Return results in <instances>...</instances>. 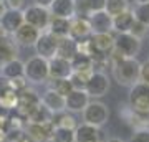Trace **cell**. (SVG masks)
<instances>
[{
	"label": "cell",
	"mask_w": 149,
	"mask_h": 142,
	"mask_svg": "<svg viewBox=\"0 0 149 142\" xmlns=\"http://www.w3.org/2000/svg\"><path fill=\"white\" fill-rule=\"evenodd\" d=\"M141 42L131 33H116L114 35V46L109 53V63L118 61L123 58H136L138 53L141 51Z\"/></svg>",
	"instance_id": "cell-1"
},
{
	"label": "cell",
	"mask_w": 149,
	"mask_h": 142,
	"mask_svg": "<svg viewBox=\"0 0 149 142\" xmlns=\"http://www.w3.org/2000/svg\"><path fill=\"white\" fill-rule=\"evenodd\" d=\"M139 61L136 58H123L118 61H113V78L118 84L131 88L133 84L139 81Z\"/></svg>",
	"instance_id": "cell-2"
},
{
	"label": "cell",
	"mask_w": 149,
	"mask_h": 142,
	"mask_svg": "<svg viewBox=\"0 0 149 142\" xmlns=\"http://www.w3.org/2000/svg\"><path fill=\"white\" fill-rule=\"evenodd\" d=\"M23 78L27 83L45 84L48 81V60L32 56L23 63Z\"/></svg>",
	"instance_id": "cell-3"
},
{
	"label": "cell",
	"mask_w": 149,
	"mask_h": 142,
	"mask_svg": "<svg viewBox=\"0 0 149 142\" xmlns=\"http://www.w3.org/2000/svg\"><path fill=\"white\" fill-rule=\"evenodd\" d=\"M81 119H83L85 124H90V126H95L100 129L109 119V109H108V106L104 103L93 99L88 103L85 109L81 111Z\"/></svg>",
	"instance_id": "cell-4"
},
{
	"label": "cell",
	"mask_w": 149,
	"mask_h": 142,
	"mask_svg": "<svg viewBox=\"0 0 149 142\" xmlns=\"http://www.w3.org/2000/svg\"><path fill=\"white\" fill-rule=\"evenodd\" d=\"M129 107L139 114H149V86L138 81L129 88Z\"/></svg>",
	"instance_id": "cell-5"
},
{
	"label": "cell",
	"mask_w": 149,
	"mask_h": 142,
	"mask_svg": "<svg viewBox=\"0 0 149 142\" xmlns=\"http://www.w3.org/2000/svg\"><path fill=\"white\" fill-rule=\"evenodd\" d=\"M22 13H23V23L37 28L38 32H45L48 23H50V18H52L48 8H43L38 5H27Z\"/></svg>",
	"instance_id": "cell-6"
},
{
	"label": "cell",
	"mask_w": 149,
	"mask_h": 142,
	"mask_svg": "<svg viewBox=\"0 0 149 142\" xmlns=\"http://www.w3.org/2000/svg\"><path fill=\"white\" fill-rule=\"evenodd\" d=\"M86 94L90 96V99H100L103 96L108 94L109 91V78L104 71H93L85 86Z\"/></svg>",
	"instance_id": "cell-7"
},
{
	"label": "cell",
	"mask_w": 149,
	"mask_h": 142,
	"mask_svg": "<svg viewBox=\"0 0 149 142\" xmlns=\"http://www.w3.org/2000/svg\"><path fill=\"white\" fill-rule=\"evenodd\" d=\"M38 104H40V96H38V93L27 86L23 91L18 93V104H17V109H15L17 116L27 119V116Z\"/></svg>",
	"instance_id": "cell-8"
},
{
	"label": "cell",
	"mask_w": 149,
	"mask_h": 142,
	"mask_svg": "<svg viewBox=\"0 0 149 142\" xmlns=\"http://www.w3.org/2000/svg\"><path fill=\"white\" fill-rule=\"evenodd\" d=\"M56 45H58V40L53 35H50L48 32H42L33 48L37 51V56L43 60H52L53 56H56Z\"/></svg>",
	"instance_id": "cell-9"
},
{
	"label": "cell",
	"mask_w": 149,
	"mask_h": 142,
	"mask_svg": "<svg viewBox=\"0 0 149 142\" xmlns=\"http://www.w3.org/2000/svg\"><path fill=\"white\" fill-rule=\"evenodd\" d=\"M73 73L68 60L53 56L48 60V79H68Z\"/></svg>",
	"instance_id": "cell-10"
},
{
	"label": "cell",
	"mask_w": 149,
	"mask_h": 142,
	"mask_svg": "<svg viewBox=\"0 0 149 142\" xmlns=\"http://www.w3.org/2000/svg\"><path fill=\"white\" fill-rule=\"evenodd\" d=\"M91 26V35L93 33H111L113 32V17H109L104 10L95 12L86 17Z\"/></svg>",
	"instance_id": "cell-11"
},
{
	"label": "cell",
	"mask_w": 149,
	"mask_h": 142,
	"mask_svg": "<svg viewBox=\"0 0 149 142\" xmlns=\"http://www.w3.org/2000/svg\"><path fill=\"white\" fill-rule=\"evenodd\" d=\"M40 33H42V32H38L37 28H33V26L23 23V25H22L20 28L12 35V40L17 43V46L28 48V46H33V45L37 43Z\"/></svg>",
	"instance_id": "cell-12"
},
{
	"label": "cell",
	"mask_w": 149,
	"mask_h": 142,
	"mask_svg": "<svg viewBox=\"0 0 149 142\" xmlns=\"http://www.w3.org/2000/svg\"><path fill=\"white\" fill-rule=\"evenodd\" d=\"M90 96L83 89H73L65 98V111L68 112H81L90 103Z\"/></svg>",
	"instance_id": "cell-13"
},
{
	"label": "cell",
	"mask_w": 149,
	"mask_h": 142,
	"mask_svg": "<svg viewBox=\"0 0 149 142\" xmlns=\"http://www.w3.org/2000/svg\"><path fill=\"white\" fill-rule=\"evenodd\" d=\"M70 38H73L74 42H81L91 37V26L86 17H73L70 20Z\"/></svg>",
	"instance_id": "cell-14"
},
{
	"label": "cell",
	"mask_w": 149,
	"mask_h": 142,
	"mask_svg": "<svg viewBox=\"0 0 149 142\" xmlns=\"http://www.w3.org/2000/svg\"><path fill=\"white\" fill-rule=\"evenodd\" d=\"M90 42L91 46H93V53L109 56V53L114 46V33H93Z\"/></svg>",
	"instance_id": "cell-15"
},
{
	"label": "cell",
	"mask_w": 149,
	"mask_h": 142,
	"mask_svg": "<svg viewBox=\"0 0 149 142\" xmlns=\"http://www.w3.org/2000/svg\"><path fill=\"white\" fill-rule=\"evenodd\" d=\"M48 12L52 17H58V18H66L71 20L76 17V7H74V0H53L52 5L48 7Z\"/></svg>",
	"instance_id": "cell-16"
},
{
	"label": "cell",
	"mask_w": 149,
	"mask_h": 142,
	"mask_svg": "<svg viewBox=\"0 0 149 142\" xmlns=\"http://www.w3.org/2000/svg\"><path fill=\"white\" fill-rule=\"evenodd\" d=\"M53 131V124H27L25 127V136H27L28 142H50V136Z\"/></svg>",
	"instance_id": "cell-17"
},
{
	"label": "cell",
	"mask_w": 149,
	"mask_h": 142,
	"mask_svg": "<svg viewBox=\"0 0 149 142\" xmlns=\"http://www.w3.org/2000/svg\"><path fill=\"white\" fill-rule=\"evenodd\" d=\"M74 142H101V131L95 126L81 122L74 129Z\"/></svg>",
	"instance_id": "cell-18"
},
{
	"label": "cell",
	"mask_w": 149,
	"mask_h": 142,
	"mask_svg": "<svg viewBox=\"0 0 149 142\" xmlns=\"http://www.w3.org/2000/svg\"><path fill=\"white\" fill-rule=\"evenodd\" d=\"M40 103L47 107L52 114H58L61 111H65V98L58 93H55L52 89H47L40 96Z\"/></svg>",
	"instance_id": "cell-19"
},
{
	"label": "cell",
	"mask_w": 149,
	"mask_h": 142,
	"mask_svg": "<svg viewBox=\"0 0 149 142\" xmlns=\"http://www.w3.org/2000/svg\"><path fill=\"white\" fill-rule=\"evenodd\" d=\"M0 23L3 25L7 35L12 37V35L23 25V13H22V12H17V10H7V13L2 17Z\"/></svg>",
	"instance_id": "cell-20"
},
{
	"label": "cell",
	"mask_w": 149,
	"mask_h": 142,
	"mask_svg": "<svg viewBox=\"0 0 149 142\" xmlns=\"http://www.w3.org/2000/svg\"><path fill=\"white\" fill-rule=\"evenodd\" d=\"M45 32H48L50 35H53L56 40L68 37L70 35V20H66V18H58V17H52Z\"/></svg>",
	"instance_id": "cell-21"
},
{
	"label": "cell",
	"mask_w": 149,
	"mask_h": 142,
	"mask_svg": "<svg viewBox=\"0 0 149 142\" xmlns=\"http://www.w3.org/2000/svg\"><path fill=\"white\" fill-rule=\"evenodd\" d=\"M134 23V15H133V10L123 12L119 15L113 17V32L116 33H129L131 32V26Z\"/></svg>",
	"instance_id": "cell-22"
},
{
	"label": "cell",
	"mask_w": 149,
	"mask_h": 142,
	"mask_svg": "<svg viewBox=\"0 0 149 142\" xmlns=\"http://www.w3.org/2000/svg\"><path fill=\"white\" fill-rule=\"evenodd\" d=\"M52 119H53V114L40 103L27 116L25 121H27V124H40V126H45V124H52Z\"/></svg>",
	"instance_id": "cell-23"
},
{
	"label": "cell",
	"mask_w": 149,
	"mask_h": 142,
	"mask_svg": "<svg viewBox=\"0 0 149 142\" xmlns=\"http://www.w3.org/2000/svg\"><path fill=\"white\" fill-rule=\"evenodd\" d=\"M0 76L3 79H13V78L23 76V61L17 58V60H12V61H7V63H2Z\"/></svg>",
	"instance_id": "cell-24"
},
{
	"label": "cell",
	"mask_w": 149,
	"mask_h": 142,
	"mask_svg": "<svg viewBox=\"0 0 149 142\" xmlns=\"http://www.w3.org/2000/svg\"><path fill=\"white\" fill-rule=\"evenodd\" d=\"M17 55H18V48H17V43L12 40V37L0 38V61L7 63V61L17 60Z\"/></svg>",
	"instance_id": "cell-25"
},
{
	"label": "cell",
	"mask_w": 149,
	"mask_h": 142,
	"mask_svg": "<svg viewBox=\"0 0 149 142\" xmlns=\"http://www.w3.org/2000/svg\"><path fill=\"white\" fill-rule=\"evenodd\" d=\"M74 55H76V42H74L73 38H70V37L60 38L58 45H56V56L65 58V60L70 61Z\"/></svg>",
	"instance_id": "cell-26"
},
{
	"label": "cell",
	"mask_w": 149,
	"mask_h": 142,
	"mask_svg": "<svg viewBox=\"0 0 149 142\" xmlns=\"http://www.w3.org/2000/svg\"><path fill=\"white\" fill-rule=\"evenodd\" d=\"M52 124H53L55 127H63V129H71V131H74L76 126H78V121H76V117H74L71 112L61 111L58 114H53Z\"/></svg>",
	"instance_id": "cell-27"
},
{
	"label": "cell",
	"mask_w": 149,
	"mask_h": 142,
	"mask_svg": "<svg viewBox=\"0 0 149 142\" xmlns=\"http://www.w3.org/2000/svg\"><path fill=\"white\" fill-rule=\"evenodd\" d=\"M17 104H18V93L12 91L10 88H2L0 89V107L3 109H17Z\"/></svg>",
	"instance_id": "cell-28"
},
{
	"label": "cell",
	"mask_w": 149,
	"mask_h": 142,
	"mask_svg": "<svg viewBox=\"0 0 149 142\" xmlns=\"http://www.w3.org/2000/svg\"><path fill=\"white\" fill-rule=\"evenodd\" d=\"M70 64H71V69L73 71H93V60L91 56H86V55H80L76 53L73 58L70 60Z\"/></svg>",
	"instance_id": "cell-29"
},
{
	"label": "cell",
	"mask_w": 149,
	"mask_h": 142,
	"mask_svg": "<svg viewBox=\"0 0 149 142\" xmlns=\"http://www.w3.org/2000/svg\"><path fill=\"white\" fill-rule=\"evenodd\" d=\"M131 8L128 0H104V12L109 17H116Z\"/></svg>",
	"instance_id": "cell-30"
},
{
	"label": "cell",
	"mask_w": 149,
	"mask_h": 142,
	"mask_svg": "<svg viewBox=\"0 0 149 142\" xmlns=\"http://www.w3.org/2000/svg\"><path fill=\"white\" fill-rule=\"evenodd\" d=\"M47 83H48V89L58 93L63 98H66L73 91V86L70 83V79H48Z\"/></svg>",
	"instance_id": "cell-31"
},
{
	"label": "cell",
	"mask_w": 149,
	"mask_h": 142,
	"mask_svg": "<svg viewBox=\"0 0 149 142\" xmlns=\"http://www.w3.org/2000/svg\"><path fill=\"white\" fill-rule=\"evenodd\" d=\"M50 142H74V131L53 126V131H52V136H50Z\"/></svg>",
	"instance_id": "cell-32"
},
{
	"label": "cell",
	"mask_w": 149,
	"mask_h": 142,
	"mask_svg": "<svg viewBox=\"0 0 149 142\" xmlns=\"http://www.w3.org/2000/svg\"><path fill=\"white\" fill-rule=\"evenodd\" d=\"M95 71V69H93ZM93 71H73L71 76H70V83L73 86V89H83L85 91V86L88 83V79H90L91 73Z\"/></svg>",
	"instance_id": "cell-33"
},
{
	"label": "cell",
	"mask_w": 149,
	"mask_h": 142,
	"mask_svg": "<svg viewBox=\"0 0 149 142\" xmlns=\"http://www.w3.org/2000/svg\"><path fill=\"white\" fill-rule=\"evenodd\" d=\"M133 10V15H134V20L143 23L144 26L149 28V3H139V5H134Z\"/></svg>",
	"instance_id": "cell-34"
},
{
	"label": "cell",
	"mask_w": 149,
	"mask_h": 142,
	"mask_svg": "<svg viewBox=\"0 0 149 142\" xmlns=\"http://www.w3.org/2000/svg\"><path fill=\"white\" fill-rule=\"evenodd\" d=\"M28 86L27 79L20 76V78H13V79H7V88H10L12 91H15V93H20L23 91L25 88Z\"/></svg>",
	"instance_id": "cell-35"
},
{
	"label": "cell",
	"mask_w": 149,
	"mask_h": 142,
	"mask_svg": "<svg viewBox=\"0 0 149 142\" xmlns=\"http://www.w3.org/2000/svg\"><path fill=\"white\" fill-rule=\"evenodd\" d=\"M148 26H144L143 23H139V21H136L134 20V23H133V26H131V35H134L136 38H139V40H143L146 35H148Z\"/></svg>",
	"instance_id": "cell-36"
},
{
	"label": "cell",
	"mask_w": 149,
	"mask_h": 142,
	"mask_svg": "<svg viewBox=\"0 0 149 142\" xmlns=\"http://www.w3.org/2000/svg\"><path fill=\"white\" fill-rule=\"evenodd\" d=\"M128 142H149V129H136Z\"/></svg>",
	"instance_id": "cell-37"
},
{
	"label": "cell",
	"mask_w": 149,
	"mask_h": 142,
	"mask_svg": "<svg viewBox=\"0 0 149 142\" xmlns=\"http://www.w3.org/2000/svg\"><path fill=\"white\" fill-rule=\"evenodd\" d=\"M139 81L149 86V61H143L139 64Z\"/></svg>",
	"instance_id": "cell-38"
},
{
	"label": "cell",
	"mask_w": 149,
	"mask_h": 142,
	"mask_svg": "<svg viewBox=\"0 0 149 142\" xmlns=\"http://www.w3.org/2000/svg\"><path fill=\"white\" fill-rule=\"evenodd\" d=\"M8 10H17L23 12V8L27 7V0H3Z\"/></svg>",
	"instance_id": "cell-39"
},
{
	"label": "cell",
	"mask_w": 149,
	"mask_h": 142,
	"mask_svg": "<svg viewBox=\"0 0 149 142\" xmlns=\"http://www.w3.org/2000/svg\"><path fill=\"white\" fill-rule=\"evenodd\" d=\"M53 0H33V5H38V7H43V8H48L52 5Z\"/></svg>",
	"instance_id": "cell-40"
},
{
	"label": "cell",
	"mask_w": 149,
	"mask_h": 142,
	"mask_svg": "<svg viewBox=\"0 0 149 142\" xmlns=\"http://www.w3.org/2000/svg\"><path fill=\"white\" fill-rule=\"evenodd\" d=\"M7 10H8V8H7L5 2H3V0H0V20H2V17L7 13Z\"/></svg>",
	"instance_id": "cell-41"
},
{
	"label": "cell",
	"mask_w": 149,
	"mask_h": 142,
	"mask_svg": "<svg viewBox=\"0 0 149 142\" xmlns=\"http://www.w3.org/2000/svg\"><path fill=\"white\" fill-rule=\"evenodd\" d=\"M0 142H8V134L3 129H0Z\"/></svg>",
	"instance_id": "cell-42"
},
{
	"label": "cell",
	"mask_w": 149,
	"mask_h": 142,
	"mask_svg": "<svg viewBox=\"0 0 149 142\" xmlns=\"http://www.w3.org/2000/svg\"><path fill=\"white\" fill-rule=\"evenodd\" d=\"M134 5H139V3H149V0H133Z\"/></svg>",
	"instance_id": "cell-43"
},
{
	"label": "cell",
	"mask_w": 149,
	"mask_h": 142,
	"mask_svg": "<svg viewBox=\"0 0 149 142\" xmlns=\"http://www.w3.org/2000/svg\"><path fill=\"white\" fill-rule=\"evenodd\" d=\"M106 142H123L121 139H118V137H113V139H108Z\"/></svg>",
	"instance_id": "cell-44"
},
{
	"label": "cell",
	"mask_w": 149,
	"mask_h": 142,
	"mask_svg": "<svg viewBox=\"0 0 149 142\" xmlns=\"http://www.w3.org/2000/svg\"><path fill=\"white\" fill-rule=\"evenodd\" d=\"M148 42H149V35H148Z\"/></svg>",
	"instance_id": "cell-45"
},
{
	"label": "cell",
	"mask_w": 149,
	"mask_h": 142,
	"mask_svg": "<svg viewBox=\"0 0 149 142\" xmlns=\"http://www.w3.org/2000/svg\"><path fill=\"white\" fill-rule=\"evenodd\" d=\"M0 66H2V61H0Z\"/></svg>",
	"instance_id": "cell-46"
},
{
	"label": "cell",
	"mask_w": 149,
	"mask_h": 142,
	"mask_svg": "<svg viewBox=\"0 0 149 142\" xmlns=\"http://www.w3.org/2000/svg\"><path fill=\"white\" fill-rule=\"evenodd\" d=\"M148 61H149V56H148Z\"/></svg>",
	"instance_id": "cell-47"
}]
</instances>
